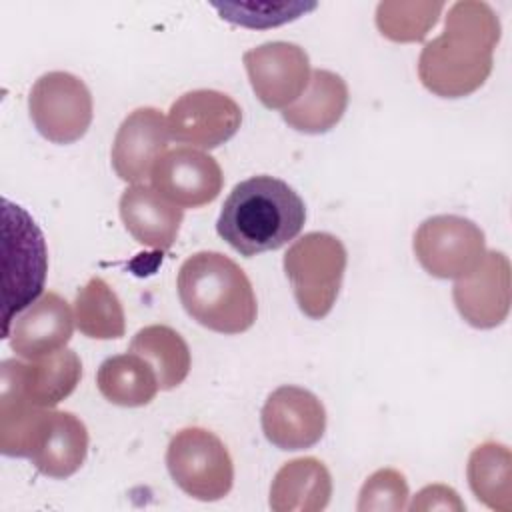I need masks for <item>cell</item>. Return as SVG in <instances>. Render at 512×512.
<instances>
[{
    "label": "cell",
    "instance_id": "obj_4",
    "mask_svg": "<svg viewBox=\"0 0 512 512\" xmlns=\"http://www.w3.org/2000/svg\"><path fill=\"white\" fill-rule=\"evenodd\" d=\"M178 298L200 326L220 334L246 332L258 314L246 272L220 252H196L178 270Z\"/></svg>",
    "mask_w": 512,
    "mask_h": 512
},
{
    "label": "cell",
    "instance_id": "obj_27",
    "mask_svg": "<svg viewBox=\"0 0 512 512\" xmlns=\"http://www.w3.org/2000/svg\"><path fill=\"white\" fill-rule=\"evenodd\" d=\"M316 4H302V2H290V4H216L222 18L250 26V28H268L278 26L290 20H296L306 10H312Z\"/></svg>",
    "mask_w": 512,
    "mask_h": 512
},
{
    "label": "cell",
    "instance_id": "obj_24",
    "mask_svg": "<svg viewBox=\"0 0 512 512\" xmlns=\"http://www.w3.org/2000/svg\"><path fill=\"white\" fill-rule=\"evenodd\" d=\"M510 450L504 444L484 442L468 458V484L474 496L492 510L512 508L510 488Z\"/></svg>",
    "mask_w": 512,
    "mask_h": 512
},
{
    "label": "cell",
    "instance_id": "obj_6",
    "mask_svg": "<svg viewBox=\"0 0 512 512\" xmlns=\"http://www.w3.org/2000/svg\"><path fill=\"white\" fill-rule=\"evenodd\" d=\"M346 248L328 232H308L284 254V272L298 308L314 320L324 318L340 292Z\"/></svg>",
    "mask_w": 512,
    "mask_h": 512
},
{
    "label": "cell",
    "instance_id": "obj_12",
    "mask_svg": "<svg viewBox=\"0 0 512 512\" xmlns=\"http://www.w3.org/2000/svg\"><path fill=\"white\" fill-rule=\"evenodd\" d=\"M150 182L160 196L184 210L214 202L222 190L224 176L220 164L210 154L180 146L160 156Z\"/></svg>",
    "mask_w": 512,
    "mask_h": 512
},
{
    "label": "cell",
    "instance_id": "obj_1",
    "mask_svg": "<svg viewBox=\"0 0 512 512\" xmlns=\"http://www.w3.org/2000/svg\"><path fill=\"white\" fill-rule=\"evenodd\" d=\"M498 40L500 22L486 2H454L442 34L426 42L420 52V82L442 98L472 94L492 72Z\"/></svg>",
    "mask_w": 512,
    "mask_h": 512
},
{
    "label": "cell",
    "instance_id": "obj_9",
    "mask_svg": "<svg viewBox=\"0 0 512 512\" xmlns=\"http://www.w3.org/2000/svg\"><path fill=\"white\" fill-rule=\"evenodd\" d=\"M414 254L430 276L460 280L480 266L486 254L484 232L456 214L432 216L414 234Z\"/></svg>",
    "mask_w": 512,
    "mask_h": 512
},
{
    "label": "cell",
    "instance_id": "obj_7",
    "mask_svg": "<svg viewBox=\"0 0 512 512\" xmlns=\"http://www.w3.org/2000/svg\"><path fill=\"white\" fill-rule=\"evenodd\" d=\"M166 466L180 490L188 496L214 502L234 484V464L224 442L206 428L176 432L166 448Z\"/></svg>",
    "mask_w": 512,
    "mask_h": 512
},
{
    "label": "cell",
    "instance_id": "obj_19",
    "mask_svg": "<svg viewBox=\"0 0 512 512\" xmlns=\"http://www.w3.org/2000/svg\"><path fill=\"white\" fill-rule=\"evenodd\" d=\"M348 106V86L344 78L330 70H314L304 94L282 110L284 122L304 134H324L344 116Z\"/></svg>",
    "mask_w": 512,
    "mask_h": 512
},
{
    "label": "cell",
    "instance_id": "obj_17",
    "mask_svg": "<svg viewBox=\"0 0 512 512\" xmlns=\"http://www.w3.org/2000/svg\"><path fill=\"white\" fill-rule=\"evenodd\" d=\"M74 322L70 304L56 292H44L12 318L6 338H10V348L16 356L38 360L66 348Z\"/></svg>",
    "mask_w": 512,
    "mask_h": 512
},
{
    "label": "cell",
    "instance_id": "obj_10",
    "mask_svg": "<svg viewBox=\"0 0 512 512\" xmlns=\"http://www.w3.org/2000/svg\"><path fill=\"white\" fill-rule=\"evenodd\" d=\"M256 98L270 110H284L308 88L312 70L306 50L292 42H266L242 56Z\"/></svg>",
    "mask_w": 512,
    "mask_h": 512
},
{
    "label": "cell",
    "instance_id": "obj_14",
    "mask_svg": "<svg viewBox=\"0 0 512 512\" xmlns=\"http://www.w3.org/2000/svg\"><path fill=\"white\" fill-rule=\"evenodd\" d=\"M82 378V362L74 350L62 348L38 360L8 358L0 366V384L14 388L26 402L54 408L68 398Z\"/></svg>",
    "mask_w": 512,
    "mask_h": 512
},
{
    "label": "cell",
    "instance_id": "obj_3",
    "mask_svg": "<svg viewBox=\"0 0 512 512\" xmlns=\"http://www.w3.org/2000/svg\"><path fill=\"white\" fill-rule=\"evenodd\" d=\"M306 220L300 194L284 180L260 174L238 182L222 204L216 232L250 258L294 240Z\"/></svg>",
    "mask_w": 512,
    "mask_h": 512
},
{
    "label": "cell",
    "instance_id": "obj_2",
    "mask_svg": "<svg viewBox=\"0 0 512 512\" xmlns=\"http://www.w3.org/2000/svg\"><path fill=\"white\" fill-rule=\"evenodd\" d=\"M0 452L28 458L50 478H68L88 454L84 422L66 410L40 408L0 384Z\"/></svg>",
    "mask_w": 512,
    "mask_h": 512
},
{
    "label": "cell",
    "instance_id": "obj_26",
    "mask_svg": "<svg viewBox=\"0 0 512 512\" xmlns=\"http://www.w3.org/2000/svg\"><path fill=\"white\" fill-rule=\"evenodd\" d=\"M408 500V482L402 472L394 468L376 470L364 482L358 498L360 512H380V510H404Z\"/></svg>",
    "mask_w": 512,
    "mask_h": 512
},
{
    "label": "cell",
    "instance_id": "obj_5",
    "mask_svg": "<svg viewBox=\"0 0 512 512\" xmlns=\"http://www.w3.org/2000/svg\"><path fill=\"white\" fill-rule=\"evenodd\" d=\"M2 338L12 318L44 294L48 248L42 230L18 204L2 198Z\"/></svg>",
    "mask_w": 512,
    "mask_h": 512
},
{
    "label": "cell",
    "instance_id": "obj_15",
    "mask_svg": "<svg viewBox=\"0 0 512 512\" xmlns=\"http://www.w3.org/2000/svg\"><path fill=\"white\" fill-rule=\"evenodd\" d=\"M170 140L168 120L156 108L144 106L130 112L112 144V168L116 176L130 184L150 178L156 162L166 152Z\"/></svg>",
    "mask_w": 512,
    "mask_h": 512
},
{
    "label": "cell",
    "instance_id": "obj_13",
    "mask_svg": "<svg viewBox=\"0 0 512 512\" xmlns=\"http://www.w3.org/2000/svg\"><path fill=\"white\" fill-rule=\"evenodd\" d=\"M260 424L266 440L280 450L312 448L326 430V410L316 394L280 386L264 402Z\"/></svg>",
    "mask_w": 512,
    "mask_h": 512
},
{
    "label": "cell",
    "instance_id": "obj_16",
    "mask_svg": "<svg viewBox=\"0 0 512 512\" xmlns=\"http://www.w3.org/2000/svg\"><path fill=\"white\" fill-rule=\"evenodd\" d=\"M452 298L462 318L474 328L502 324L510 310V262L502 252L490 250L480 266L456 280Z\"/></svg>",
    "mask_w": 512,
    "mask_h": 512
},
{
    "label": "cell",
    "instance_id": "obj_21",
    "mask_svg": "<svg viewBox=\"0 0 512 512\" xmlns=\"http://www.w3.org/2000/svg\"><path fill=\"white\" fill-rule=\"evenodd\" d=\"M96 386L110 404L124 408L146 406L160 390L156 370L136 352L106 358L98 368Z\"/></svg>",
    "mask_w": 512,
    "mask_h": 512
},
{
    "label": "cell",
    "instance_id": "obj_20",
    "mask_svg": "<svg viewBox=\"0 0 512 512\" xmlns=\"http://www.w3.org/2000/svg\"><path fill=\"white\" fill-rule=\"evenodd\" d=\"M332 496L328 468L312 456L286 462L270 486V508L274 512H318Z\"/></svg>",
    "mask_w": 512,
    "mask_h": 512
},
{
    "label": "cell",
    "instance_id": "obj_11",
    "mask_svg": "<svg viewBox=\"0 0 512 512\" xmlns=\"http://www.w3.org/2000/svg\"><path fill=\"white\" fill-rule=\"evenodd\" d=\"M170 138L190 148H216L230 140L240 124V106L218 90H192L182 94L168 112Z\"/></svg>",
    "mask_w": 512,
    "mask_h": 512
},
{
    "label": "cell",
    "instance_id": "obj_23",
    "mask_svg": "<svg viewBox=\"0 0 512 512\" xmlns=\"http://www.w3.org/2000/svg\"><path fill=\"white\" fill-rule=\"evenodd\" d=\"M74 320L78 330L94 340L122 338L126 330L124 308L116 292L98 276L90 278L76 294Z\"/></svg>",
    "mask_w": 512,
    "mask_h": 512
},
{
    "label": "cell",
    "instance_id": "obj_18",
    "mask_svg": "<svg viewBox=\"0 0 512 512\" xmlns=\"http://www.w3.org/2000/svg\"><path fill=\"white\" fill-rule=\"evenodd\" d=\"M120 218L138 244L164 252L178 238L184 210L152 186L132 184L120 196Z\"/></svg>",
    "mask_w": 512,
    "mask_h": 512
},
{
    "label": "cell",
    "instance_id": "obj_25",
    "mask_svg": "<svg viewBox=\"0 0 512 512\" xmlns=\"http://www.w3.org/2000/svg\"><path fill=\"white\" fill-rule=\"evenodd\" d=\"M442 8V2H380L376 26L394 42H420L436 24Z\"/></svg>",
    "mask_w": 512,
    "mask_h": 512
},
{
    "label": "cell",
    "instance_id": "obj_22",
    "mask_svg": "<svg viewBox=\"0 0 512 512\" xmlns=\"http://www.w3.org/2000/svg\"><path fill=\"white\" fill-rule=\"evenodd\" d=\"M130 352L140 354L152 364L160 390H172L180 386L192 366L186 340L174 328L164 324L140 328L130 342Z\"/></svg>",
    "mask_w": 512,
    "mask_h": 512
},
{
    "label": "cell",
    "instance_id": "obj_28",
    "mask_svg": "<svg viewBox=\"0 0 512 512\" xmlns=\"http://www.w3.org/2000/svg\"><path fill=\"white\" fill-rule=\"evenodd\" d=\"M436 508L464 510V504L460 502L458 494L444 484H432V486L422 488L416 494L414 502L410 504V510H436Z\"/></svg>",
    "mask_w": 512,
    "mask_h": 512
},
{
    "label": "cell",
    "instance_id": "obj_8",
    "mask_svg": "<svg viewBox=\"0 0 512 512\" xmlns=\"http://www.w3.org/2000/svg\"><path fill=\"white\" fill-rule=\"evenodd\" d=\"M36 130L54 144H72L90 128L94 106L88 86L74 74L54 70L42 74L28 96Z\"/></svg>",
    "mask_w": 512,
    "mask_h": 512
}]
</instances>
